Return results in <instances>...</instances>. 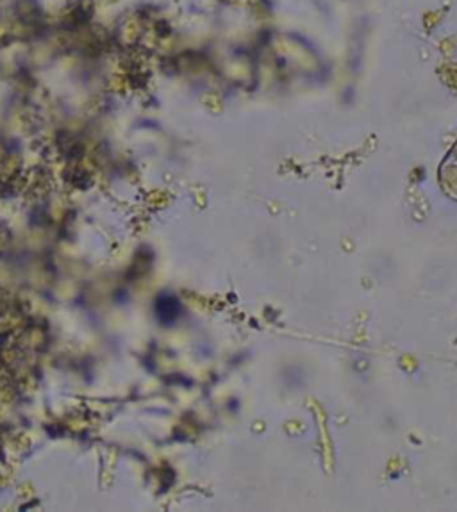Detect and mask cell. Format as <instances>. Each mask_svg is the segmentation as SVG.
<instances>
[{"label": "cell", "instance_id": "1", "mask_svg": "<svg viewBox=\"0 0 457 512\" xmlns=\"http://www.w3.org/2000/svg\"><path fill=\"white\" fill-rule=\"evenodd\" d=\"M440 181L445 193L457 200V143L441 165Z\"/></svg>", "mask_w": 457, "mask_h": 512}]
</instances>
